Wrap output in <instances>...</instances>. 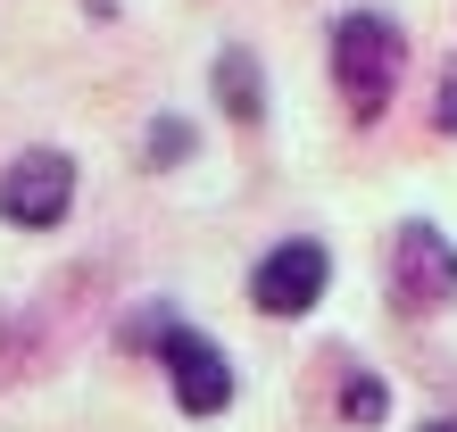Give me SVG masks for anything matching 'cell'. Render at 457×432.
I'll return each mask as SVG.
<instances>
[{"instance_id":"obj_1","label":"cell","mask_w":457,"mask_h":432,"mask_svg":"<svg viewBox=\"0 0 457 432\" xmlns=\"http://www.w3.org/2000/svg\"><path fill=\"white\" fill-rule=\"evenodd\" d=\"M117 341H125V349H158V366H167L183 416H225V408H233V366H225V349L208 341V333H192L175 308H142Z\"/></svg>"},{"instance_id":"obj_2","label":"cell","mask_w":457,"mask_h":432,"mask_svg":"<svg viewBox=\"0 0 457 432\" xmlns=\"http://www.w3.org/2000/svg\"><path fill=\"white\" fill-rule=\"evenodd\" d=\"M399 75H408V34H399L383 9L333 17V84H341V100H349V117H358V125H374L391 108Z\"/></svg>"},{"instance_id":"obj_4","label":"cell","mask_w":457,"mask_h":432,"mask_svg":"<svg viewBox=\"0 0 457 432\" xmlns=\"http://www.w3.org/2000/svg\"><path fill=\"white\" fill-rule=\"evenodd\" d=\"M67 208H75V158L67 150H17L0 167V216L9 225L50 233V225H67Z\"/></svg>"},{"instance_id":"obj_3","label":"cell","mask_w":457,"mask_h":432,"mask_svg":"<svg viewBox=\"0 0 457 432\" xmlns=\"http://www.w3.org/2000/svg\"><path fill=\"white\" fill-rule=\"evenodd\" d=\"M391 300L408 316H441L457 300V241L441 225H424V216H408L391 233Z\"/></svg>"},{"instance_id":"obj_9","label":"cell","mask_w":457,"mask_h":432,"mask_svg":"<svg viewBox=\"0 0 457 432\" xmlns=\"http://www.w3.org/2000/svg\"><path fill=\"white\" fill-rule=\"evenodd\" d=\"M433 125H441V133H457V59L441 67V84H433Z\"/></svg>"},{"instance_id":"obj_7","label":"cell","mask_w":457,"mask_h":432,"mask_svg":"<svg viewBox=\"0 0 457 432\" xmlns=\"http://www.w3.org/2000/svg\"><path fill=\"white\" fill-rule=\"evenodd\" d=\"M341 416H349V424H383V416H391V383L349 374V383H341Z\"/></svg>"},{"instance_id":"obj_6","label":"cell","mask_w":457,"mask_h":432,"mask_svg":"<svg viewBox=\"0 0 457 432\" xmlns=\"http://www.w3.org/2000/svg\"><path fill=\"white\" fill-rule=\"evenodd\" d=\"M217 100H225V117H241V125L266 117V84H258L250 50H225V59H217Z\"/></svg>"},{"instance_id":"obj_10","label":"cell","mask_w":457,"mask_h":432,"mask_svg":"<svg viewBox=\"0 0 457 432\" xmlns=\"http://www.w3.org/2000/svg\"><path fill=\"white\" fill-rule=\"evenodd\" d=\"M424 432H457V416H433V424H424Z\"/></svg>"},{"instance_id":"obj_5","label":"cell","mask_w":457,"mask_h":432,"mask_svg":"<svg viewBox=\"0 0 457 432\" xmlns=\"http://www.w3.org/2000/svg\"><path fill=\"white\" fill-rule=\"evenodd\" d=\"M333 283V250L325 241H275L258 266H250V300L266 316H308Z\"/></svg>"},{"instance_id":"obj_8","label":"cell","mask_w":457,"mask_h":432,"mask_svg":"<svg viewBox=\"0 0 457 432\" xmlns=\"http://www.w3.org/2000/svg\"><path fill=\"white\" fill-rule=\"evenodd\" d=\"M150 158H158V167L192 158V125H183V117H158V125H150Z\"/></svg>"}]
</instances>
